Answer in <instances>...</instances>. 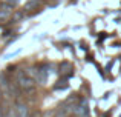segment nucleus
<instances>
[{
	"label": "nucleus",
	"mask_w": 121,
	"mask_h": 117,
	"mask_svg": "<svg viewBox=\"0 0 121 117\" xmlns=\"http://www.w3.org/2000/svg\"><path fill=\"white\" fill-rule=\"evenodd\" d=\"M15 80H17V85L23 91H32L35 88V82L31 79L29 74H25V71H18L17 75H15Z\"/></svg>",
	"instance_id": "obj_1"
},
{
	"label": "nucleus",
	"mask_w": 121,
	"mask_h": 117,
	"mask_svg": "<svg viewBox=\"0 0 121 117\" xmlns=\"http://www.w3.org/2000/svg\"><path fill=\"white\" fill-rule=\"evenodd\" d=\"M28 74L31 75V79H32L34 82H37V83H44L46 82V71H43V69L40 68V66H32V68L28 69Z\"/></svg>",
	"instance_id": "obj_2"
},
{
	"label": "nucleus",
	"mask_w": 121,
	"mask_h": 117,
	"mask_svg": "<svg viewBox=\"0 0 121 117\" xmlns=\"http://www.w3.org/2000/svg\"><path fill=\"white\" fill-rule=\"evenodd\" d=\"M15 112H17V117H31L29 108H28V105H25L23 102L15 103Z\"/></svg>",
	"instance_id": "obj_3"
},
{
	"label": "nucleus",
	"mask_w": 121,
	"mask_h": 117,
	"mask_svg": "<svg viewBox=\"0 0 121 117\" xmlns=\"http://www.w3.org/2000/svg\"><path fill=\"white\" fill-rule=\"evenodd\" d=\"M74 114L77 117H86V114H87V108L83 106V105H78V106L74 108Z\"/></svg>",
	"instance_id": "obj_4"
},
{
	"label": "nucleus",
	"mask_w": 121,
	"mask_h": 117,
	"mask_svg": "<svg viewBox=\"0 0 121 117\" xmlns=\"http://www.w3.org/2000/svg\"><path fill=\"white\" fill-rule=\"evenodd\" d=\"M6 117H17V112H15V108H12V106H9V108L6 109Z\"/></svg>",
	"instance_id": "obj_5"
},
{
	"label": "nucleus",
	"mask_w": 121,
	"mask_h": 117,
	"mask_svg": "<svg viewBox=\"0 0 121 117\" xmlns=\"http://www.w3.org/2000/svg\"><path fill=\"white\" fill-rule=\"evenodd\" d=\"M8 17H9V9L0 12V19H2V20H3V19H8Z\"/></svg>",
	"instance_id": "obj_6"
},
{
	"label": "nucleus",
	"mask_w": 121,
	"mask_h": 117,
	"mask_svg": "<svg viewBox=\"0 0 121 117\" xmlns=\"http://www.w3.org/2000/svg\"><path fill=\"white\" fill-rule=\"evenodd\" d=\"M34 6H37V2H35V0H32L31 3H28V5H26V9H31V8H34Z\"/></svg>",
	"instance_id": "obj_7"
},
{
	"label": "nucleus",
	"mask_w": 121,
	"mask_h": 117,
	"mask_svg": "<svg viewBox=\"0 0 121 117\" xmlns=\"http://www.w3.org/2000/svg\"><path fill=\"white\" fill-rule=\"evenodd\" d=\"M3 2H8V3H9V6L15 5V0H3Z\"/></svg>",
	"instance_id": "obj_8"
},
{
	"label": "nucleus",
	"mask_w": 121,
	"mask_h": 117,
	"mask_svg": "<svg viewBox=\"0 0 121 117\" xmlns=\"http://www.w3.org/2000/svg\"><path fill=\"white\" fill-rule=\"evenodd\" d=\"M0 100H2V89H0Z\"/></svg>",
	"instance_id": "obj_9"
},
{
	"label": "nucleus",
	"mask_w": 121,
	"mask_h": 117,
	"mask_svg": "<svg viewBox=\"0 0 121 117\" xmlns=\"http://www.w3.org/2000/svg\"><path fill=\"white\" fill-rule=\"evenodd\" d=\"M0 117H3V114H2V109H0Z\"/></svg>",
	"instance_id": "obj_10"
}]
</instances>
